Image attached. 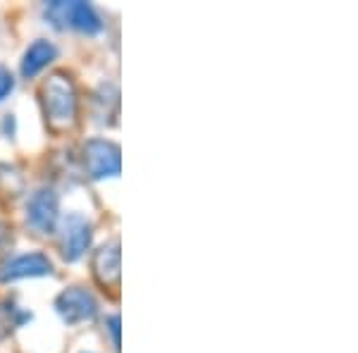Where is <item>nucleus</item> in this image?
Wrapping results in <instances>:
<instances>
[{"instance_id": "obj_1", "label": "nucleus", "mask_w": 358, "mask_h": 353, "mask_svg": "<svg viewBox=\"0 0 358 353\" xmlns=\"http://www.w3.org/2000/svg\"><path fill=\"white\" fill-rule=\"evenodd\" d=\"M41 108L45 124L53 134H65L77 124L79 117V94L72 74L67 72H53L43 79L41 89Z\"/></svg>"}, {"instance_id": "obj_2", "label": "nucleus", "mask_w": 358, "mask_h": 353, "mask_svg": "<svg viewBox=\"0 0 358 353\" xmlns=\"http://www.w3.org/2000/svg\"><path fill=\"white\" fill-rule=\"evenodd\" d=\"M43 17L55 29H72L82 34H101L103 20L96 13L94 5L82 3V0H53L43 8Z\"/></svg>"}, {"instance_id": "obj_3", "label": "nucleus", "mask_w": 358, "mask_h": 353, "mask_svg": "<svg viewBox=\"0 0 358 353\" xmlns=\"http://www.w3.org/2000/svg\"><path fill=\"white\" fill-rule=\"evenodd\" d=\"M82 163L84 172L94 182L120 177V170H122L120 146L110 138H89L82 148Z\"/></svg>"}, {"instance_id": "obj_4", "label": "nucleus", "mask_w": 358, "mask_h": 353, "mask_svg": "<svg viewBox=\"0 0 358 353\" xmlns=\"http://www.w3.org/2000/svg\"><path fill=\"white\" fill-rule=\"evenodd\" d=\"M57 234H60V253L65 263H77L91 248L94 241V224L82 212H67L60 217L57 224Z\"/></svg>"}, {"instance_id": "obj_5", "label": "nucleus", "mask_w": 358, "mask_h": 353, "mask_svg": "<svg viewBox=\"0 0 358 353\" xmlns=\"http://www.w3.org/2000/svg\"><path fill=\"white\" fill-rule=\"evenodd\" d=\"M55 312L69 327L84 325V322H91L98 315V298L82 284L67 287L57 294Z\"/></svg>"}, {"instance_id": "obj_6", "label": "nucleus", "mask_w": 358, "mask_h": 353, "mask_svg": "<svg viewBox=\"0 0 358 353\" xmlns=\"http://www.w3.org/2000/svg\"><path fill=\"white\" fill-rule=\"evenodd\" d=\"M27 224L36 234H55L60 224V196L53 187L36 189L27 201Z\"/></svg>"}, {"instance_id": "obj_7", "label": "nucleus", "mask_w": 358, "mask_h": 353, "mask_svg": "<svg viewBox=\"0 0 358 353\" xmlns=\"http://www.w3.org/2000/svg\"><path fill=\"white\" fill-rule=\"evenodd\" d=\"M91 270L103 291H108L113 298L120 296V287H122V270H120V239L106 241L103 246L96 248L94 258H91Z\"/></svg>"}, {"instance_id": "obj_8", "label": "nucleus", "mask_w": 358, "mask_h": 353, "mask_svg": "<svg viewBox=\"0 0 358 353\" xmlns=\"http://www.w3.org/2000/svg\"><path fill=\"white\" fill-rule=\"evenodd\" d=\"M45 275H53V260L41 251L20 253V256L10 258L0 268V282H17V280H27V277H45Z\"/></svg>"}, {"instance_id": "obj_9", "label": "nucleus", "mask_w": 358, "mask_h": 353, "mask_svg": "<svg viewBox=\"0 0 358 353\" xmlns=\"http://www.w3.org/2000/svg\"><path fill=\"white\" fill-rule=\"evenodd\" d=\"M55 57H57L55 43L48 41V38H36V41L24 50V55H22V65H20L22 77L34 79L36 74H41Z\"/></svg>"}, {"instance_id": "obj_10", "label": "nucleus", "mask_w": 358, "mask_h": 353, "mask_svg": "<svg viewBox=\"0 0 358 353\" xmlns=\"http://www.w3.org/2000/svg\"><path fill=\"white\" fill-rule=\"evenodd\" d=\"M13 89H15V77H13V72H10L8 67L0 65V101H3V98H8V94H10Z\"/></svg>"}, {"instance_id": "obj_11", "label": "nucleus", "mask_w": 358, "mask_h": 353, "mask_svg": "<svg viewBox=\"0 0 358 353\" xmlns=\"http://www.w3.org/2000/svg\"><path fill=\"white\" fill-rule=\"evenodd\" d=\"M106 329L110 332V337H113L115 351H120V315H117V312H115V315H108L106 317Z\"/></svg>"}, {"instance_id": "obj_12", "label": "nucleus", "mask_w": 358, "mask_h": 353, "mask_svg": "<svg viewBox=\"0 0 358 353\" xmlns=\"http://www.w3.org/2000/svg\"><path fill=\"white\" fill-rule=\"evenodd\" d=\"M3 131H5V134H8V131H10V136H13V131H15V117H13V115H5Z\"/></svg>"}, {"instance_id": "obj_13", "label": "nucleus", "mask_w": 358, "mask_h": 353, "mask_svg": "<svg viewBox=\"0 0 358 353\" xmlns=\"http://www.w3.org/2000/svg\"><path fill=\"white\" fill-rule=\"evenodd\" d=\"M5 246V224H0V248Z\"/></svg>"}]
</instances>
